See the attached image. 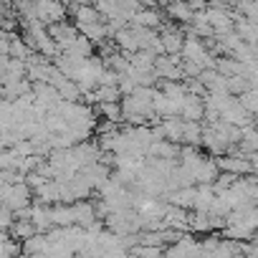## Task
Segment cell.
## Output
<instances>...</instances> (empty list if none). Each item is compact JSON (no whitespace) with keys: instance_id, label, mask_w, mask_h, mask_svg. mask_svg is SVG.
<instances>
[{"instance_id":"1","label":"cell","mask_w":258,"mask_h":258,"mask_svg":"<svg viewBox=\"0 0 258 258\" xmlns=\"http://www.w3.org/2000/svg\"><path fill=\"white\" fill-rule=\"evenodd\" d=\"M31 200H33V190H31L26 182H13V185L6 187L3 198H0V205H6V208L13 213V210H18V208L31 205Z\"/></svg>"},{"instance_id":"2","label":"cell","mask_w":258,"mask_h":258,"mask_svg":"<svg viewBox=\"0 0 258 258\" xmlns=\"http://www.w3.org/2000/svg\"><path fill=\"white\" fill-rule=\"evenodd\" d=\"M33 11H36V18L43 21L46 26L53 21H66L69 16L63 0H33Z\"/></svg>"},{"instance_id":"3","label":"cell","mask_w":258,"mask_h":258,"mask_svg":"<svg viewBox=\"0 0 258 258\" xmlns=\"http://www.w3.org/2000/svg\"><path fill=\"white\" fill-rule=\"evenodd\" d=\"M187 215H190V210L177 208V205H167V210L162 213V228H172V230L185 233L187 230Z\"/></svg>"},{"instance_id":"4","label":"cell","mask_w":258,"mask_h":258,"mask_svg":"<svg viewBox=\"0 0 258 258\" xmlns=\"http://www.w3.org/2000/svg\"><path fill=\"white\" fill-rule=\"evenodd\" d=\"M220 119H223V121H228V124H235V126L253 124V114H248V111L238 104V99H233V101L220 111Z\"/></svg>"},{"instance_id":"5","label":"cell","mask_w":258,"mask_h":258,"mask_svg":"<svg viewBox=\"0 0 258 258\" xmlns=\"http://www.w3.org/2000/svg\"><path fill=\"white\" fill-rule=\"evenodd\" d=\"M31 96H33V101L48 104V109L61 99L58 91H56V86H51L48 81H31Z\"/></svg>"},{"instance_id":"6","label":"cell","mask_w":258,"mask_h":258,"mask_svg":"<svg viewBox=\"0 0 258 258\" xmlns=\"http://www.w3.org/2000/svg\"><path fill=\"white\" fill-rule=\"evenodd\" d=\"M162 18H165V16H160V8L142 6L132 18H129V23H132V26H145V28H155V31H157V26L162 23Z\"/></svg>"},{"instance_id":"7","label":"cell","mask_w":258,"mask_h":258,"mask_svg":"<svg viewBox=\"0 0 258 258\" xmlns=\"http://www.w3.org/2000/svg\"><path fill=\"white\" fill-rule=\"evenodd\" d=\"M160 41H162V51L165 53H180L182 41H185V33L180 31V26H172V28L160 31Z\"/></svg>"},{"instance_id":"8","label":"cell","mask_w":258,"mask_h":258,"mask_svg":"<svg viewBox=\"0 0 258 258\" xmlns=\"http://www.w3.org/2000/svg\"><path fill=\"white\" fill-rule=\"evenodd\" d=\"M165 13H167V18L175 21L177 26L192 21V8L185 3V0H172V3H167V6H165Z\"/></svg>"},{"instance_id":"9","label":"cell","mask_w":258,"mask_h":258,"mask_svg":"<svg viewBox=\"0 0 258 258\" xmlns=\"http://www.w3.org/2000/svg\"><path fill=\"white\" fill-rule=\"evenodd\" d=\"M76 31L81 33V36H86L94 46L96 43H101L104 38H109V31H106V23L104 21H94V23H79L76 26Z\"/></svg>"},{"instance_id":"10","label":"cell","mask_w":258,"mask_h":258,"mask_svg":"<svg viewBox=\"0 0 258 258\" xmlns=\"http://www.w3.org/2000/svg\"><path fill=\"white\" fill-rule=\"evenodd\" d=\"M33 192H36V203H43V205L61 203V192H58V182H56V180H46V182L38 185Z\"/></svg>"},{"instance_id":"11","label":"cell","mask_w":258,"mask_h":258,"mask_svg":"<svg viewBox=\"0 0 258 258\" xmlns=\"http://www.w3.org/2000/svg\"><path fill=\"white\" fill-rule=\"evenodd\" d=\"M198 81L205 86V91H225V76L218 74L215 69H200Z\"/></svg>"},{"instance_id":"12","label":"cell","mask_w":258,"mask_h":258,"mask_svg":"<svg viewBox=\"0 0 258 258\" xmlns=\"http://www.w3.org/2000/svg\"><path fill=\"white\" fill-rule=\"evenodd\" d=\"M31 223L36 225L38 233H46L51 228V215H48V205L31 200Z\"/></svg>"},{"instance_id":"13","label":"cell","mask_w":258,"mask_h":258,"mask_svg":"<svg viewBox=\"0 0 258 258\" xmlns=\"http://www.w3.org/2000/svg\"><path fill=\"white\" fill-rule=\"evenodd\" d=\"M43 250H46V233H33L26 240H21L23 255H43Z\"/></svg>"},{"instance_id":"14","label":"cell","mask_w":258,"mask_h":258,"mask_svg":"<svg viewBox=\"0 0 258 258\" xmlns=\"http://www.w3.org/2000/svg\"><path fill=\"white\" fill-rule=\"evenodd\" d=\"M160 124H162L165 140L182 145V119H180V116H165V119H162Z\"/></svg>"},{"instance_id":"15","label":"cell","mask_w":258,"mask_h":258,"mask_svg":"<svg viewBox=\"0 0 258 258\" xmlns=\"http://www.w3.org/2000/svg\"><path fill=\"white\" fill-rule=\"evenodd\" d=\"M200 135H203V124L192 119H182V145L200 147Z\"/></svg>"},{"instance_id":"16","label":"cell","mask_w":258,"mask_h":258,"mask_svg":"<svg viewBox=\"0 0 258 258\" xmlns=\"http://www.w3.org/2000/svg\"><path fill=\"white\" fill-rule=\"evenodd\" d=\"M96 111H99L104 119L114 121V124L121 121V106H119V101H96Z\"/></svg>"},{"instance_id":"17","label":"cell","mask_w":258,"mask_h":258,"mask_svg":"<svg viewBox=\"0 0 258 258\" xmlns=\"http://www.w3.org/2000/svg\"><path fill=\"white\" fill-rule=\"evenodd\" d=\"M56 91H58V96H61L63 101H79V99H81V89L76 86L74 79H63V81L56 86Z\"/></svg>"},{"instance_id":"18","label":"cell","mask_w":258,"mask_h":258,"mask_svg":"<svg viewBox=\"0 0 258 258\" xmlns=\"http://www.w3.org/2000/svg\"><path fill=\"white\" fill-rule=\"evenodd\" d=\"M235 99H238V104H240L248 114H255V109H258V94H255V89H245V91H240Z\"/></svg>"},{"instance_id":"19","label":"cell","mask_w":258,"mask_h":258,"mask_svg":"<svg viewBox=\"0 0 258 258\" xmlns=\"http://www.w3.org/2000/svg\"><path fill=\"white\" fill-rule=\"evenodd\" d=\"M28 53H31V48L23 43V38H21V36H16V33H13V38H11V46H8V56L26 61V58H28Z\"/></svg>"},{"instance_id":"20","label":"cell","mask_w":258,"mask_h":258,"mask_svg":"<svg viewBox=\"0 0 258 258\" xmlns=\"http://www.w3.org/2000/svg\"><path fill=\"white\" fill-rule=\"evenodd\" d=\"M91 91H94L96 101H119L121 99V94H119L116 86H94Z\"/></svg>"},{"instance_id":"21","label":"cell","mask_w":258,"mask_h":258,"mask_svg":"<svg viewBox=\"0 0 258 258\" xmlns=\"http://www.w3.org/2000/svg\"><path fill=\"white\" fill-rule=\"evenodd\" d=\"M137 3H140V6H147V3H150V0H137Z\"/></svg>"}]
</instances>
